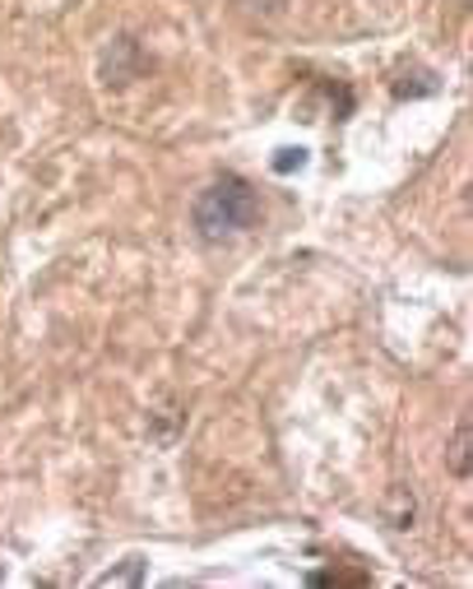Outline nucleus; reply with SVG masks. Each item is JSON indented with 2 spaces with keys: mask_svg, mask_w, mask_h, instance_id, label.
<instances>
[{
  "mask_svg": "<svg viewBox=\"0 0 473 589\" xmlns=\"http://www.w3.org/2000/svg\"><path fill=\"white\" fill-rule=\"evenodd\" d=\"M97 585L112 589V585H145V562L140 557H126V566H116V571L97 576Z\"/></svg>",
  "mask_w": 473,
  "mask_h": 589,
  "instance_id": "39448f33",
  "label": "nucleus"
},
{
  "mask_svg": "<svg viewBox=\"0 0 473 589\" xmlns=\"http://www.w3.org/2000/svg\"><path fill=\"white\" fill-rule=\"evenodd\" d=\"M413 516H418V501H413V487L390 483L381 497V520L385 529H413Z\"/></svg>",
  "mask_w": 473,
  "mask_h": 589,
  "instance_id": "7ed1b4c3",
  "label": "nucleus"
},
{
  "mask_svg": "<svg viewBox=\"0 0 473 589\" xmlns=\"http://www.w3.org/2000/svg\"><path fill=\"white\" fill-rule=\"evenodd\" d=\"M469 455H473V423L460 418L455 423V437H450V450H446V469L455 478H469Z\"/></svg>",
  "mask_w": 473,
  "mask_h": 589,
  "instance_id": "20e7f679",
  "label": "nucleus"
},
{
  "mask_svg": "<svg viewBox=\"0 0 473 589\" xmlns=\"http://www.w3.org/2000/svg\"><path fill=\"white\" fill-rule=\"evenodd\" d=\"M140 66H145L140 43H135V37H116V43L107 47V56H103V80L122 89V84H130L135 74H140Z\"/></svg>",
  "mask_w": 473,
  "mask_h": 589,
  "instance_id": "f03ea898",
  "label": "nucleus"
},
{
  "mask_svg": "<svg viewBox=\"0 0 473 589\" xmlns=\"http://www.w3.org/2000/svg\"><path fill=\"white\" fill-rule=\"evenodd\" d=\"M460 5H469V0H460Z\"/></svg>",
  "mask_w": 473,
  "mask_h": 589,
  "instance_id": "0eeeda50",
  "label": "nucleus"
},
{
  "mask_svg": "<svg viewBox=\"0 0 473 589\" xmlns=\"http://www.w3.org/2000/svg\"><path fill=\"white\" fill-rule=\"evenodd\" d=\"M255 223H261V195L251 190L246 176H232V172L219 176V182H209L191 205V228L205 246L242 238Z\"/></svg>",
  "mask_w": 473,
  "mask_h": 589,
  "instance_id": "f257e3e1",
  "label": "nucleus"
},
{
  "mask_svg": "<svg viewBox=\"0 0 473 589\" xmlns=\"http://www.w3.org/2000/svg\"><path fill=\"white\" fill-rule=\"evenodd\" d=\"M302 163H307L302 149H284V159H274V172H292V168H302Z\"/></svg>",
  "mask_w": 473,
  "mask_h": 589,
  "instance_id": "423d86ee",
  "label": "nucleus"
}]
</instances>
